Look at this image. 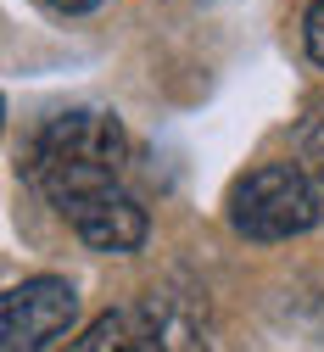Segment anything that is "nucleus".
<instances>
[{
  "label": "nucleus",
  "instance_id": "1",
  "mask_svg": "<svg viewBox=\"0 0 324 352\" xmlns=\"http://www.w3.org/2000/svg\"><path fill=\"white\" fill-rule=\"evenodd\" d=\"M129 168V135L112 112H56L34 129V140L23 151V173L28 185L51 201L56 212H67L84 196H101L123 185Z\"/></svg>",
  "mask_w": 324,
  "mask_h": 352
},
{
  "label": "nucleus",
  "instance_id": "2",
  "mask_svg": "<svg viewBox=\"0 0 324 352\" xmlns=\"http://www.w3.org/2000/svg\"><path fill=\"white\" fill-rule=\"evenodd\" d=\"M229 230L246 241H291L324 218V190L302 162H263L229 185Z\"/></svg>",
  "mask_w": 324,
  "mask_h": 352
},
{
  "label": "nucleus",
  "instance_id": "3",
  "mask_svg": "<svg viewBox=\"0 0 324 352\" xmlns=\"http://www.w3.org/2000/svg\"><path fill=\"white\" fill-rule=\"evenodd\" d=\"M78 319V291L56 274H34L0 302V352H45Z\"/></svg>",
  "mask_w": 324,
  "mask_h": 352
},
{
  "label": "nucleus",
  "instance_id": "4",
  "mask_svg": "<svg viewBox=\"0 0 324 352\" xmlns=\"http://www.w3.org/2000/svg\"><path fill=\"white\" fill-rule=\"evenodd\" d=\"M62 218L78 230V241H84V246H96V252H140V246H146V230H151L146 207L134 201L123 185H118V190H101V196L73 201Z\"/></svg>",
  "mask_w": 324,
  "mask_h": 352
},
{
  "label": "nucleus",
  "instance_id": "5",
  "mask_svg": "<svg viewBox=\"0 0 324 352\" xmlns=\"http://www.w3.org/2000/svg\"><path fill=\"white\" fill-rule=\"evenodd\" d=\"M168 346L173 341L157 307H112L67 341V352H168Z\"/></svg>",
  "mask_w": 324,
  "mask_h": 352
},
{
  "label": "nucleus",
  "instance_id": "6",
  "mask_svg": "<svg viewBox=\"0 0 324 352\" xmlns=\"http://www.w3.org/2000/svg\"><path fill=\"white\" fill-rule=\"evenodd\" d=\"M302 168H307L313 179L324 185V107L302 123Z\"/></svg>",
  "mask_w": 324,
  "mask_h": 352
},
{
  "label": "nucleus",
  "instance_id": "7",
  "mask_svg": "<svg viewBox=\"0 0 324 352\" xmlns=\"http://www.w3.org/2000/svg\"><path fill=\"white\" fill-rule=\"evenodd\" d=\"M302 45H307V56L324 67V0H313V6L302 12Z\"/></svg>",
  "mask_w": 324,
  "mask_h": 352
},
{
  "label": "nucleus",
  "instance_id": "8",
  "mask_svg": "<svg viewBox=\"0 0 324 352\" xmlns=\"http://www.w3.org/2000/svg\"><path fill=\"white\" fill-rule=\"evenodd\" d=\"M56 12H96V6H107V0H51Z\"/></svg>",
  "mask_w": 324,
  "mask_h": 352
}]
</instances>
